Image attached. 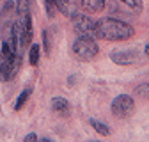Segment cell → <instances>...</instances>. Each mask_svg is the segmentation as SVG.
<instances>
[{
  "label": "cell",
  "instance_id": "cell-1",
  "mask_svg": "<svg viewBox=\"0 0 149 142\" xmlns=\"http://www.w3.org/2000/svg\"><path fill=\"white\" fill-rule=\"evenodd\" d=\"M135 34V29L116 18H101L96 22V38L105 41H128Z\"/></svg>",
  "mask_w": 149,
  "mask_h": 142
},
{
  "label": "cell",
  "instance_id": "cell-2",
  "mask_svg": "<svg viewBox=\"0 0 149 142\" xmlns=\"http://www.w3.org/2000/svg\"><path fill=\"white\" fill-rule=\"evenodd\" d=\"M98 43L94 41V38H85V36H80V38L73 43V53L77 55L80 61H91L98 55Z\"/></svg>",
  "mask_w": 149,
  "mask_h": 142
},
{
  "label": "cell",
  "instance_id": "cell-3",
  "mask_svg": "<svg viewBox=\"0 0 149 142\" xmlns=\"http://www.w3.org/2000/svg\"><path fill=\"white\" fill-rule=\"evenodd\" d=\"M135 110V100L128 94H121L112 101V114L117 119H126Z\"/></svg>",
  "mask_w": 149,
  "mask_h": 142
},
{
  "label": "cell",
  "instance_id": "cell-4",
  "mask_svg": "<svg viewBox=\"0 0 149 142\" xmlns=\"http://www.w3.org/2000/svg\"><path fill=\"white\" fill-rule=\"evenodd\" d=\"M73 27H74V32L78 36H85V38H96V22L89 18L87 14H80L77 13L73 18Z\"/></svg>",
  "mask_w": 149,
  "mask_h": 142
},
{
  "label": "cell",
  "instance_id": "cell-5",
  "mask_svg": "<svg viewBox=\"0 0 149 142\" xmlns=\"http://www.w3.org/2000/svg\"><path fill=\"white\" fill-rule=\"evenodd\" d=\"M137 57H139L137 50H116V52L110 53L112 62H116L119 66H130V64H133L137 61Z\"/></svg>",
  "mask_w": 149,
  "mask_h": 142
},
{
  "label": "cell",
  "instance_id": "cell-6",
  "mask_svg": "<svg viewBox=\"0 0 149 142\" xmlns=\"http://www.w3.org/2000/svg\"><path fill=\"white\" fill-rule=\"evenodd\" d=\"M18 66H20V57L14 59V61H6L2 57L0 59V80H4V82L11 80L14 77V73H16Z\"/></svg>",
  "mask_w": 149,
  "mask_h": 142
},
{
  "label": "cell",
  "instance_id": "cell-7",
  "mask_svg": "<svg viewBox=\"0 0 149 142\" xmlns=\"http://www.w3.org/2000/svg\"><path fill=\"white\" fill-rule=\"evenodd\" d=\"M22 34H23V48L25 46H29L30 43H32V18H30V13L29 14H25V16H22Z\"/></svg>",
  "mask_w": 149,
  "mask_h": 142
},
{
  "label": "cell",
  "instance_id": "cell-8",
  "mask_svg": "<svg viewBox=\"0 0 149 142\" xmlns=\"http://www.w3.org/2000/svg\"><path fill=\"white\" fill-rule=\"evenodd\" d=\"M55 4H57V9H59L62 14H66V16H69V18H73L74 14L78 13V4H77V0H55Z\"/></svg>",
  "mask_w": 149,
  "mask_h": 142
},
{
  "label": "cell",
  "instance_id": "cell-9",
  "mask_svg": "<svg viewBox=\"0 0 149 142\" xmlns=\"http://www.w3.org/2000/svg\"><path fill=\"white\" fill-rule=\"evenodd\" d=\"M107 6V0H82V9L87 13H101Z\"/></svg>",
  "mask_w": 149,
  "mask_h": 142
},
{
  "label": "cell",
  "instance_id": "cell-10",
  "mask_svg": "<svg viewBox=\"0 0 149 142\" xmlns=\"http://www.w3.org/2000/svg\"><path fill=\"white\" fill-rule=\"evenodd\" d=\"M52 110L57 112L59 116H68L69 114V103L64 98H53L52 100Z\"/></svg>",
  "mask_w": 149,
  "mask_h": 142
},
{
  "label": "cell",
  "instance_id": "cell-11",
  "mask_svg": "<svg viewBox=\"0 0 149 142\" xmlns=\"http://www.w3.org/2000/svg\"><path fill=\"white\" fill-rule=\"evenodd\" d=\"M16 13L20 16H25L30 13V0H16Z\"/></svg>",
  "mask_w": 149,
  "mask_h": 142
},
{
  "label": "cell",
  "instance_id": "cell-12",
  "mask_svg": "<svg viewBox=\"0 0 149 142\" xmlns=\"http://www.w3.org/2000/svg\"><path fill=\"white\" fill-rule=\"evenodd\" d=\"M29 62H30L32 66H37V64H39V45H32V46H30Z\"/></svg>",
  "mask_w": 149,
  "mask_h": 142
},
{
  "label": "cell",
  "instance_id": "cell-13",
  "mask_svg": "<svg viewBox=\"0 0 149 142\" xmlns=\"http://www.w3.org/2000/svg\"><path fill=\"white\" fill-rule=\"evenodd\" d=\"M91 126L94 128L100 135H108V133H110V130H108L107 124H103V123H100V121H96V119H91Z\"/></svg>",
  "mask_w": 149,
  "mask_h": 142
},
{
  "label": "cell",
  "instance_id": "cell-14",
  "mask_svg": "<svg viewBox=\"0 0 149 142\" xmlns=\"http://www.w3.org/2000/svg\"><path fill=\"white\" fill-rule=\"evenodd\" d=\"M123 4H126L130 9H133L135 13H142L144 11V4H142V0H121Z\"/></svg>",
  "mask_w": 149,
  "mask_h": 142
},
{
  "label": "cell",
  "instance_id": "cell-15",
  "mask_svg": "<svg viewBox=\"0 0 149 142\" xmlns=\"http://www.w3.org/2000/svg\"><path fill=\"white\" fill-rule=\"evenodd\" d=\"M30 93H32V91H30V89H25V91H23V93H22L20 96H18V100H16V103H14V110H20V109H22V106L25 105V101L29 100V96H30Z\"/></svg>",
  "mask_w": 149,
  "mask_h": 142
},
{
  "label": "cell",
  "instance_id": "cell-16",
  "mask_svg": "<svg viewBox=\"0 0 149 142\" xmlns=\"http://www.w3.org/2000/svg\"><path fill=\"white\" fill-rule=\"evenodd\" d=\"M135 96L140 100H147L149 98V84H142L135 89Z\"/></svg>",
  "mask_w": 149,
  "mask_h": 142
},
{
  "label": "cell",
  "instance_id": "cell-17",
  "mask_svg": "<svg viewBox=\"0 0 149 142\" xmlns=\"http://www.w3.org/2000/svg\"><path fill=\"white\" fill-rule=\"evenodd\" d=\"M45 7H46V14L53 16L55 9H57V4H55V0H45Z\"/></svg>",
  "mask_w": 149,
  "mask_h": 142
},
{
  "label": "cell",
  "instance_id": "cell-18",
  "mask_svg": "<svg viewBox=\"0 0 149 142\" xmlns=\"http://www.w3.org/2000/svg\"><path fill=\"white\" fill-rule=\"evenodd\" d=\"M43 41H45V50H46V53H50V43H48V34H46V32H43Z\"/></svg>",
  "mask_w": 149,
  "mask_h": 142
},
{
  "label": "cell",
  "instance_id": "cell-19",
  "mask_svg": "<svg viewBox=\"0 0 149 142\" xmlns=\"http://www.w3.org/2000/svg\"><path fill=\"white\" fill-rule=\"evenodd\" d=\"M30 140H37V135H36V133H29V135L25 137V142H30Z\"/></svg>",
  "mask_w": 149,
  "mask_h": 142
},
{
  "label": "cell",
  "instance_id": "cell-20",
  "mask_svg": "<svg viewBox=\"0 0 149 142\" xmlns=\"http://www.w3.org/2000/svg\"><path fill=\"white\" fill-rule=\"evenodd\" d=\"M144 52H146V55H147V57H149V43H147V45H146V48H144Z\"/></svg>",
  "mask_w": 149,
  "mask_h": 142
}]
</instances>
